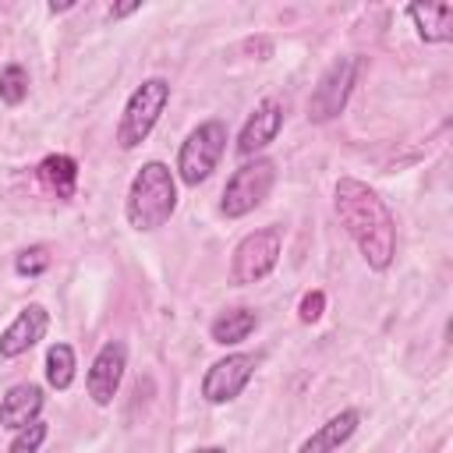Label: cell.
Segmentation results:
<instances>
[{"label":"cell","mask_w":453,"mask_h":453,"mask_svg":"<svg viewBox=\"0 0 453 453\" xmlns=\"http://www.w3.org/2000/svg\"><path fill=\"white\" fill-rule=\"evenodd\" d=\"M134 11H142L138 0H134V4H117V7H110V18L117 21V18H127V14H134Z\"/></svg>","instance_id":"7402d4cb"},{"label":"cell","mask_w":453,"mask_h":453,"mask_svg":"<svg viewBox=\"0 0 453 453\" xmlns=\"http://www.w3.org/2000/svg\"><path fill=\"white\" fill-rule=\"evenodd\" d=\"M39 180L57 195V198H74V188H78V159L67 156V152H53L46 156L39 166H35Z\"/></svg>","instance_id":"9a60e30c"},{"label":"cell","mask_w":453,"mask_h":453,"mask_svg":"<svg viewBox=\"0 0 453 453\" xmlns=\"http://www.w3.org/2000/svg\"><path fill=\"white\" fill-rule=\"evenodd\" d=\"M407 18L414 21L418 35L425 42H449L453 39V4L439 0V4H411L407 7Z\"/></svg>","instance_id":"5bb4252c"},{"label":"cell","mask_w":453,"mask_h":453,"mask_svg":"<svg viewBox=\"0 0 453 453\" xmlns=\"http://www.w3.org/2000/svg\"><path fill=\"white\" fill-rule=\"evenodd\" d=\"M124 368H127V347L120 340L103 343L99 354L88 365V375H85V386H88L92 403H99V407L113 403V396L120 389V379H124Z\"/></svg>","instance_id":"9c48e42d"},{"label":"cell","mask_w":453,"mask_h":453,"mask_svg":"<svg viewBox=\"0 0 453 453\" xmlns=\"http://www.w3.org/2000/svg\"><path fill=\"white\" fill-rule=\"evenodd\" d=\"M283 113H287L283 99L265 96V99L251 110V117L244 120V127H241V134H237V152H241V156H258L265 145H273L276 134H280V127H283Z\"/></svg>","instance_id":"30bf717a"},{"label":"cell","mask_w":453,"mask_h":453,"mask_svg":"<svg viewBox=\"0 0 453 453\" xmlns=\"http://www.w3.org/2000/svg\"><path fill=\"white\" fill-rule=\"evenodd\" d=\"M46 269H50V248L46 244H32V248L18 251V258H14V273L18 276H39Z\"/></svg>","instance_id":"d6986e66"},{"label":"cell","mask_w":453,"mask_h":453,"mask_svg":"<svg viewBox=\"0 0 453 453\" xmlns=\"http://www.w3.org/2000/svg\"><path fill=\"white\" fill-rule=\"evenodd\" d=\"M166 103H170V81L166 78H145L124 103V113L117 124V145L120 149L142 145L152 134V127L159 124Z\"/></svg>","instance_id":"3957f363"},{"label":"cell","mask_w":453,"mask_h":453,"mask_svg":"<svg viewBox=\"0 0 453 453\" xmlns=\"http://www.w3.org/2000/svg\"><path fill=\"white\" fill-rule=\"evenodd\" d=\"M357 71H361V60H357V57H340V60H333V64L322 71L319 85L311 88L308 120L326 124V120L340 117L343 106H347V99H350V88H354V81H357Z\"/></svg>","instance_id":"52a82bcc"},{"label":"cell","mask_w":453,"mask_h":453,"mask_svg":"<svg viewBox=\"0 0 453 453\" xmlns=\"http://www.w3.org/2000/svg\"><path fill=\"white\" fill-rule=\"evenodd\" d=\"M322 311H326V294H322V290H308V294L301 297V304H297V319L308 322V326L319 322Z\"/></svg>","instance_id":"44dd1931"},{"label":"cell","mask_w":453,"mask_h":453,"mask_svg":"<svg viewBox=\"0 0 453 453\" xmlns=\"http://www.w3.org/2000/svg\"><path fill=\"white\" fill-rule=\"evenodd\" d=\"M333 209L350 241L357 244L368 269L386 273L396 255V219L389 205L379 198L375 188H368L357 177H340L333 188Z\"/></svg>","instance_id":"6da1fadb"},{"label":"cell","mask_w":453,"mask_h":453,"mask_svg":"<svg viewBox=\"0 0 453 453\" xmlns=\"http://www.w3.org/2000/svg\"><path fill=\"white\" fill-rule=\"evenodd\" d=\"M46 442V421H32V425H25V428H18L14 432V439H11V453H39V446Z\"/></svg>","instance_id":"ffe728a7"},{"label":"cell","mask_w":453,"mask_h":453,"mask_svg":"<svg viewBox=\"0 0 453 453\" xmlns=\"http://www.w3.org/2000/svg\"><path fill=\"white\" fill-rule=\"evenodd\" d=\"M71 7H74V0H64V4H50L46 11H50V14H64V11H71Z\"/></svg>","instance_id":"603a6c76"},{"label":"cell","mask_w":453,"mask_h":453,"mask_svg":"<svg viewBox=\"0 0 453 453\" xmlns=\"http://www.w3.org/2000/svg\"><path fill=\"white\" fill-rule=\"evenodd\" d=\"M251 375H255L251 354H226L209 365V372L202 379V396L209 403H230L241 396V389L251 382Z\"/></svg>","instance_id":"ba28073f"},{"label":"cell","mask_w":453,"mask_h":453,"mask_svg":"<svg viewBox=\"0 0 453 453\" xmlns=\"http://www.w3.org/2000/svg\"><path fill=\"white\" fill-rule=\"evenodd\" d=\"M42 403H46V396H42V389L35 382H18L0 400V425L11 428V432L32 425V421H39Z\"/></svg>","instance_id":"7c38bea8"},{"label":"cell","mask_w":453,"mask_h":453,"mask_svg":"<svg viewBox=\"0 0 453 453\" xmlns=\"http://www.w3.org/2000/svg\"><path fill=\"white\" fill-rule=\"evenodd\" d=\"M191 453H226L223 446H202V449H191Z\"/></svg>","instance_id":"cb8c5ba5"},{"label":"cell","mask_w":453,"mask_h":453,"mask_svg":"<svg viewBox=\"0 0 453 453\" xmlns=\"http://www.w3.org/2000/svg\"><path fill=\"white\" fill-rule=\"evenodd\" d=\"M273 184H276V163L265 159V156L248 159L244 166H237V170L230 173V180H226V188H223V198H219V212H223L226 219L248 216L251 209H258V205L269 198Z\"/></svg>","instance_id":"277c9868"},{"label":"cell","mask_w":453,"mask_h":453,"mask_svg":"<svg viewBox=\"0 0 453 453\" xmlns=\"http://www.w3.org/2000/svg\"><path fill=\"white\" fill-rule=\"evenodd\" d=\"M25 96H28V71L21 64H7L0 71V99L7 106H18L25 103Z\"/></svg>","instance_id":"ac0fdd59"},{"label":"cell","mask_w":453,"mask_h":453,"mask_svg":"<svg viewBox=\"0 0 453 453\" xmlns=\"http://www.w3.org/2000/svg\"><path fill=\"white\" fill-rule=\"evenodd\" d=\"M280 251H283V230L280 226H262V230L244 234L234 248V258H230V280L241 287L265 280L276 269Z\"/></svg>","instance_id":"8992f818"},{"label":"cell","mask_w":453,"mask_h":453,"mask_svg":"<svg viewBox=\"0 0 453 453\" xmlns=\"http://www.w3.org/2000/svg\"><path fill=\"white\" fill-rule=\"evenodd\" d=\"M50 329V311L42 304H25L14 322L0 333V357H21L28 354Z\"/></svg>","instance_id":"8fae6325"},{"label":"cell","mask_w":453,"mask_h":453,"mask_svg":"<svg viewBox=\"0 0 453 453\" xmlns=\"http://www.w3.org/2000/svg\"><path fill=\"white\" fill-rule=\"evenodd\" d=\"M357 425H361V411L347 407V411L333 414L326 425H319V428L297 446V453H336V449L357 432Z\"/></svg>","instance_id":"4fadbf2b"},{"label":"cell","mask_w":453,"mask_h":453,"mask_svg":"<svg viewBox=\"0 0 453 453\" xmlns=\"http://www.w3.org/2000/svg\"><path fill=\"white\" fill-rule=\"evenodd\" d=\"M173 212H177V177L159 159L142 163V170L131 177V188L124 198L127 223L134 230L149 234V230H159Z\"/></svg>","instance_id":"7a4b0ae2"},{"label":"cell","mask_w":453,"mask_h":453,"mask_svg":"<svg viewBox=\"0 0 453 453\" xmlns=\"http://www.w3.org/2000/svg\"><path fill=\"white\" fill-rule=\"evenodd\" d=\"M226 152V124L223 120H202L177 152V177L188 188H198L219 163V156Z\"/></svg>","instance_id":"5b68a950"},{"label":"cell","mask_w":453,"mask_h":453,"mask_svg":"<svg viewBox=\"0 0 453 453\" xmlns=\"http://www.w3.org/2000/svg\"><path fill=\"white\" fill-rule=\"evenodd\" d=\"M74 368H78V361H74L71 343H50V350H46V382L53 389H67L74 382Z\"/></svg>","instance_id":"e0dca14e"},{"label":"cell","mask_w":453,"mask_h":453,"mask_svg":"<svg viewBox=\"0 0 453 453\" xmlns=\"http://www.w3.org/2000/svg\"><path fill=\"white\" fill-rule=\"evenodd\" d=\"M255 326H258V315L251 308H226V311H219L212 319L209 336L219 347H237V343H244L255 333Z\"/></svg>","instance_id":"2e32d148"}]
</instances>
